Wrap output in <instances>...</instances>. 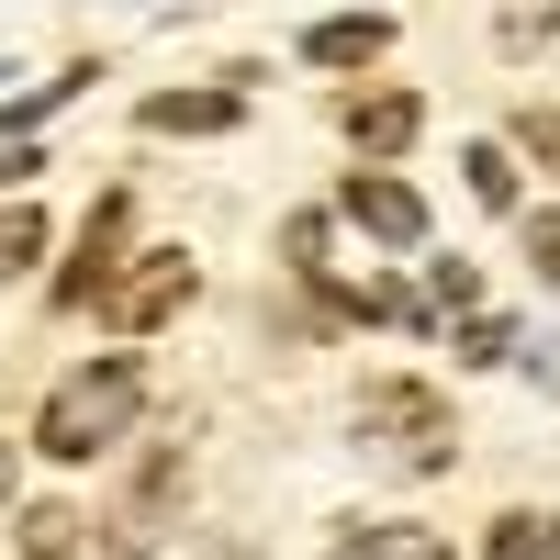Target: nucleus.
Segmentation results:
<instances>
[{
  "instance_id": "nucleus-2",
  "label": "nucleus",
  "mask_w": 560,
  "mask_h": 560,
  "mask_svg": "<svg viewBox=\"0 0 560 560\" xmlns=\"http://www.w3.org/2000/svg\"><path fill=\"white\" fill-rule=\"evenodd\" d=\"M359 438L382 448L393 471H448V459H459V415L427 382H370L359 393Z\"/></svg>"
},
{
  "instance_id": "nucleus-15",
  "label": "nucleus",
  "mask_w": 560,
  "mask_h": 560,
  "mask_svg": "<svg viewBox=\"0 0 560 560\" xmlns=\"http://www.w3.org/2000/svg\"><path fill=\"white\" fill-rule=\"evenodd\" d=\"M516 147H527L538 168H560V113H549V102H538V113H516Z\"/></svg>"
},
{
  "instance_id": "nucleus-6",
  "label": "nucleus",
  "mask_w": 560,
  "mask_h": 560,
  "mask_svg": "<svg viewBox=\"0 0 560 560\" xmlns=\"http://www.w3.org/2000/svg\"><path fill=\"white\" fill-rule=\"evenodd\" d=\"M382 45H393L382 12H337V23H314V34H303V57H314V68H359V57H382Z\"/></svg>"
},
{
  "instance_id": "nucleus-11",
  "label": "nucleus",
  "mask_w": 560,
  "mask_h": 560,
  "mask_svg": "<svg viewBox=\"0 0 560 560\" xmlns=\"http://www.w3.org/2000/svg\"><path fill=\"white\" fill-rule=\"evenodd\" d=\"M79 549V516H68V504H34V516H23V560H68Z\"/></svg>"
},
{
  "instance_id": "nucleus-1",
  "label": "nucleus",
  "mask_w": 560,
  "mask_h": 560,
  "mask_svg": "<svg viewBox=\"0 0 560 560\" xmlns=\"http://www.w3.org/2000/svg\"><path fill=\"white\" fill-rule=\"evenodd\" d=\"M135 415H147V370L135 359H79L34 415V448L45 459H102V448H124Z\"/></svg>"
},
{
  "instance_id": "nucleus-14",
  "label": "nucleus",
  "mask_w": 560,
  "mask_h": 560,
  "mask_svg": "<svg viewBox=\"0 0 560 560\" xmlns=\"http://www.w3.org/2000/svg\"><path fill=\"white\" fill-rule=\"evenodd\" d=\"M538 45H560V0L549 12H504V57H538Z\"/></svg>"
},
{
  "instance_id": "nucleus-19",
  "label": "nucleus",
  "mask_w": 560,
  "mask_h": 560,
  "mask_svg": "<svg viewBox=\"0 0 560 560\" xmlns=\"http://www.w3.org/2000/svg\"><path fill=\"white\" fill-rule=\"evenodd\" d=\"M549 560H560V527H549Z\"/></svg>"
},
{
  "instance_id": "nucleus-5",
  "label": "nucleus",
  "mask_w": 560,
  "mask_h": 560,
  "mask_svg": "<svg viewBox=\"0 0 560 560\" xmlns=\"http://www.w3.org/2000/svg\"><path fill=\"white\" fill-rule=\"evenodd\" d=\"M348 224L382 236V247H415V236H427V202H415L404 179H348Z\"/></svg>"
},
{
  "instance_id": "nucleus-8",
  "label": "nucleus",
  "mask_w": 560,
  "mask_h": 560,
  "mask_svg": "<svg viewBox=\"0 0 560 560\" xmlns=\"http://www.w3.org/2000/svg\"><path fill=\"white\" fill-rule=\"evenodd\" d=\"M415 124H427V113H415L404 90H370V102H348V135H359L370 158H393V147H415Z\"/></svg>"
},
{
  "instance_id": "nucleus-4",
  "label": "nucleus",
  "mask_w": 560,
  "mask_h": 560,
  "mask_svg": "<svg viewBox=\"0 0 560 560\" xmlns=\"http://www.w3.org/2000/svg\"><path fill=\"white\" fill-rule=\"evenodd\" d=\"M124 224H135V202H124V191H102V202H90V224H79V269H57V303H90V292L113 280Z\"/></svg>"
},
{
  "instance_id": "nucleus-7",
  "label": "nucleus",
  "mask_w": 560,
  "mask_h": 560,
  "mask_svg": "<svg viewBox=\"0 0 560 560\" xmlns=\"http://www.w3.org/2000/svg\"><path fill=\"white\" fill-rule=\"evenodd\" d=\"M325 560H448V538H438V527H404V516H393V527H348V538L325 549Z\"/></svg>"
},
{
  "instance_id": "nucleus-18",
  "label": "nucleus",
  "mask_w": 560,
  "mask_h": 560,
  "mask_svg": "<svg viewBox=\"0 0 560 560\" xmlns=\"http://www.w3.org/2000/svg\"><path fill=\"white\" fill-rule=\"evenodd\" d=\"M0 504H12V448H0Z\"/></svg>"
},
{
  "instance_id": "nucleus-9",
  "label": "nucleus",
  "mask_w": 560,
  "mask_h": 560,
  "mask_svg": "<svg viewBox=\"0 0 560 560\" xmlns=\"http://www.w3.org/2000/svg\"><path fill=\"white\" fill-rule=\"evenodd\" d=\"M236 113H247L236 90H168V102H147V124H158V135H224Z\"/></svg>"
},
{
  "instance_id": "nucleus-13",
  "label": "nucleus",
  "mask_w": 560,
  "mask_h": 560,
  "mask_svg": "<svg viewBox=\"0 0 560 560\" xmlns=\"http://www.w3.org/2000/svg\"><path fill=\"white\" fill-rule=\"evenodd\" d=\"M459 168H471V191L504 213V202H516V168H504V147H471V158H459Z\"/></svg>"
},
{
  "instance_id": "nucleus-17",
  "label": "nucleus",
  "mask_w": 560,
  "mask_h": 560,
  "mask_svg": "<svg viewBox=\"0 0 560 560\" xmlns=\"http://www.w3.org/2000/svg\"><path fill=\"white\" fill-rule=\"evenodd\" d=\"M527 258H538V269L560 280V213H538V224H527Z\"/></svg>"
},
{
  "instance_id": "nucleus-3",
  "label": "nucleus",
  "mask_w": 560,
  "mask_h": 560,
  "mask_svg": "<svg viewBox=\"0 0 560 560\" xmlns=\"http://www.w3.org/2000/svg\"><path fill=\"white\" fill-rule=\"evenodd\" d=\"M191 303V258L179 247H158V258H135V280H113V325L135 337V325H158V314H179Z\"/></svg>"
},
{
  "instance_id": "nucleus-10",
  "label": "nucleus",
  "mask_w": 560,
  "mask_h": 560,
  "mask_svg": "<svg viewBox=\"0 0 560 560\" xmlns=\"http://www.w3.org/2000/svg\"><path fill=\"white\" fill-rule=\"evenodd\" d=\"M34 258H45V213H34V202H12V213H0V280L34 269Z\"/></svg>"
},
{
  "instance_id": "nucleus-12",
  "label": "nucleus",
  "mask_w": 560,
  "mask_h": 560,
  "mask_svg": "<svg viewBox=\"0 0 560 560\" xmlns=\"http://www.w3.org/2000/svg\"><path fill=\"white\" fill-rule=\"evenodd\" d=\"M482 549H493V560H549V516H504Z\"/></svg>"
},
{
  "instance_id": "nucleus-16",
  "label": "nucleus",
  "mask_w": 560,
  "mask_h": 560,
  "mask_svg": "<svg viewBox=\"0 0 560 560\" xmlns=\"http://www.w3.org/2000/svg\"><path fill=\"white\" fill-rule=\"evenodd\" d=\"M459 348H471V359H516V325H504V314H482V325H471Z\"/></svg>"
}]
</instances>
